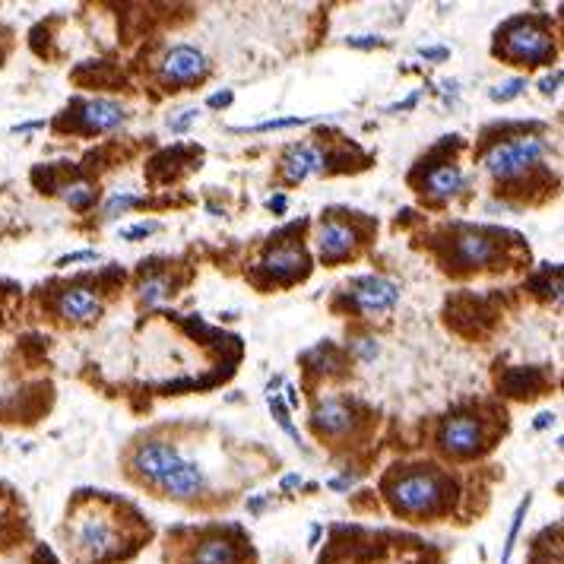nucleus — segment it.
Listing matches in <instances>:
<instances>
[{"mask_svg":"<svg viewBox=\"0 0 564 564\" xmlns=\"http://www.w3.org/2000/svg\"><path fill=\"white\" fill-rule=\"evenodd\" d=\"M206 488H210V479H206V469L194 460H187L178 473L172 476V482H168L162 488V495L168 498H178V501H194L200 498Z\"/></svg>","mask_w":564,"mask_h":564,"instance_id":"9b49d317","label":"nucleus"},{"mask_svg":"<svg viewBox=\"0 0 564 564\" xmlns=\"http://www.w3.org/2000/svg\"><path fill=\"white\" fill-rule=\"evenodd\" d=\"M416 99H419V96H409L406 102H400V105H390L387 111H409L412 105H416Z\"/></svg>","mask_w":564,"mask_h":564,"instance_id":"c9c22d12","label":"nucleus"},{"mask_svg":"<svg viewBox=\"0 0 564 564\" xmlns=\"http://www.w3.org/2000/svg\"><path fill=\"white\" fill-rule=\"evenodd\" d=\"M355 244H359V235H355V229L346 222H324L321 235H317V251H321V257L327 263L346 257Z\"/></svg>","mask_w":564,"mask_h":564,"instance_id":"f8f14e48","label":"nucleus"},{"mask_svg":"<svg viewBox=\"0 0 564 564\" xmlns=\"http://www.w3.org/2000/svg\"><path fill=\"white\" fill-rule=\"evenodd\" d=\"M118 530L111 517L105 514H86L80 523H77V549L92 558V561H105L118 552Z\"/></svg>","mask_w":564,"mask_h":564,"instance_id":"423d86ee","label":"nucleus"},{"mask_svg":"<svg viewBox=\"0 0 564 564\" xmlns=\"http://www.w3.org/2000/svg\"><path fill=\"white\" fill-rule=\"evenodd\" d=\"M58 311H61V317H67V321L83 324V321H96L102 314V302L89 289H67L58 298Z\"/></svg>","mask_w":564,"mask_h":564,"instance_id":"2eb2a0df","label":"nucleus"},{"mask_svg":"<svg viewBox=\"0 0 564 564\" xmlns=\"http://www.w3.org/2000/svg\"><path fill=\"white\" fill-rule=\"evenodd\" d=\"M206 73V54L194 45H175L162 58L165 83H194Z\"/></svg>","mask_w":564,"mask_h":564,"instance_id":"6e6552de","label":"nucleus"},{"mask_svg":"<svg viewBox=\"0 0 564 564\" xmlns=\"http://www.w3.org/2000/svg\"><path fill=\"white\" fill-rule=\"evenodd\" d=\"M352 349H355V355H359L362 362H374V355H378V343H374V340H355Z\"/></svg>","mask_w":564,"mask_h":564,"instance_id":"bb28decb","label":"nucleus"},{"mask_svg":"<svg viewBox=\"0 0 564 564\" xmlns=\"http://www.w3.org/2000/svg\"><path fill=\"white\" fill-rule=\"evenodd\" d=\"M140 200L134 197V194H115L108 200V206H105V219H115L118 213H127L130 206H137Z\"/></svg>","mask_w":564,"mask_h":564,"instance_id":"393cba45","label":"nucleus"},{"mask_svg":"<svg viewBox=\"0 0 564 564\" xmlns=\"http://www.w3.org/2000/svg\"><path fill=\"white\" fill-rule=\"evenodd\" d=\"M311 124V118H273V121H260L251 127H235V134H267V130H289V127H302Z\"/></svg>","mask_w":564,"mask_h":564,"instance_id":"412c9836","label":"nucleus"},{"mask_svg":"<svg viewBox=\"0 0 564 564\" xmlns=\"http://www.w3.org/2000/svg\"><path fill=\"white\" fill-rule=\"evenodd\" d=\"M295 485H302V476H286V479H282V488H295Z\"/></svg>","mask_w":564,"mask_h":564,"instance_id":"4c0bfd02","label":"nucleus"},{"mask_svg":"<svg viewBox=\"0 0 564 564\" xmlns=\"http://www.w3.org/2000/svg\"><path fill=\"white\" fill-rule=\"evenodd\" d=\"M263 267H267L279 279H295L298 273L308 267V257H305V251H298V248H279L267 260H263Z\"/></svg>","mask_w":564,"mask_h":564,"instance_id":"f3484780","label":"nucleus"},{"mask_svg":"<svg viewBox=\"0 0 564 564\" xmlns=\"http://www.w3.org/2000/svg\"><path fill=\"white\" fill-rule=\"evenodd\" d=\"M168 292H172V282H168L165 276H153L140 286V302L143 305H159Z\"/></svg>","mask_w":564,"mask_h":564,"instance_id":"4be33fe9","label":"nucleus"},{"mask_svg":"<svg viewBox=\"0 0 564 564\" xmlns=\"http://www.w3.org/2000/svg\"><path fill=\"white\" fill-rule=\"evenodd\" d=\"M498 257V248L495 241H488L485 235H460L457 238V248H454V260L460 263V267L466 270H476V267H488V263H495Z\"/></svg>","mask_w":564,"mask_h":564,"instance_id":"ddd939ff","label":"nucleus"},{"mask_svg":"<svg viewBox=\"0 0 564 564\" xmlns=\"http://www.w3.org/2000/svg\"><path fill=\"white\" fill-rule=\"evenodd\" d=\"M238 545L229 539H206L200 542V549L194 552V564H238Z\"/></svg>","mask_w":564,"mask_h":564,"instance_id":"a211bd4d","label":"nucleus"},{"mask_svg":"<svg viewBox=\"0 0 564 564\" xmlns=\"http://www.w3.org/2000/svg\"><path fill=\"white\" fill-rule=\"evenodd\" d=\"M153 232H159V225H156V222H140V225H134V229H127V232H124V238L130 241V238H143V235H153Z\"/></svg>","mask_w":564,"mask_h":564,"instance_id":"cd10ccee","label":"nucleus"},{"mask_svg":"<svg viewBox=\"0 0 564 564\" xmlns=\"http://www.w3.org/2000/svg\"><path fill=\"white\" fill-rule=\"evenodd\" d=\"M99 254L96 251H73V254H64L58 260V267H67V263H80V260H96Z\"/></svg>","mask_w":564,"mask_h":564,"instance_id":"c85d7f7f","label":"nucleus"},{"mask_svg":"<svg viewBox=\"0 0 564 564\" xmlns=\"http://www.w3.org/2000/svg\"><path fill=\"white\" fill-rule=\"evenodd\" d=\"M83 127L86 130H96V134H108V130H118L127 124V111L111 102V99H96V102H86L83 105Z\"/></svg>","mask_w":564,"mask_h":564,"instance_id":"4468645a","label":"nucleus"},{"mask_svg":"<svg viewBox=\"0 0 564 564\" xmlns=\"http://www.w3.org/2000/svg\"><path fill=\"white\" fill-rule=\"evenodd\" d=\"M327 168V153L321 146H292L286 156H282V175L286 181L298 184V181H308L311 175H321Z\"/></svg>","mask_w":564,"mask_h":564,"instance_id":"1a4fd4ad","label":"nucleus"},{"mask_svg":"<svg viewBox=\"0 0 564 564\" xmlns=\"http://www.w3.org/2000/svg\"><path fill=\"white\" fill-rule=\"evenodd\" d=\"M311 422L327 438H346L349 431H352V425H355V416H352V409L343 400L327 397V400H321V403L314 406Z\"/></svg>","mask_w":564,"mask_h":564,"instance_id":"9d476101","label":"nucleus"},{"mask_svg":"<svg viewBox=\"0 0 564 564\" xmlns=\"http://www.w3.org/2000/svg\"><path fill=\"white\" fill-rule=\"evenodd\" d=\"M270 409H273V416H276L279 428L286 431V435H289L295 444H302V435H298V428H295V425H292V419H289V409L282 406V400H279V397H270Z\"/></svg>","mask_w":564,"mask_h":564,"instance_id":"b1692460","label":"nucleus"},{"mask_svg":"<svg viewBox=\"0 0 564 564\" xmlns=\"http://www.w3.org/2000/svg\"><path fill=\"white\" fill-rule=\"evenodd\" d=\"M349 298H352V305L359 308L362 314L381 317V314L397 308L400 286H397V282L384 279V276H362V279H355L352 286H349Z\"/></svg>","mask_w":564,"mask_h":564,"instance_id":"39448f33","label":"nucleus"},{"mask_svg":"<svg viewBox=\"0 0 564 564\" xmlns=\"http://www.w3.org/2000/svg\"><path fill=\"white\" fill-rule=\"evenodd\" d=\"M191 121H197V111H194V108H191V111H184V115H181L178 121H168V127H172L175 134H181V130H187V124H191Z\"/></svg>","mask_w":564,"mask_h":564,"instance_id":"c756f323","label":"nucleus"},{"mask_svg":"<svg viewBox=\"0 0 564 564\" xmlns=\"http://www.w3.org/2000/svg\"><path fill=\"white\" fill-rule=\"evenodd\" d=\"M545 153H549V146H545V140L539 137H517L511 143H498L485 153L482 165L485 172L492 178H517L520 172H526V168H533Z\"/></svg>","mask_w":564,"mask_h":564,"instance_id":"f03ea898","label":"nucleus"},{"mask_svg":"<svg viewBox=\"0 0 564 564\" xmlns=\"http://www.w3.org/2000/svg\"><path fill=\"white\" fill-rule=\"evenodd\" d=\"M523 89H526V80H523V77H514V80H504V83L495 86V89H488V99H492V102H511V99L520 96Z\"/></svg>","mask_w":564,"mask_h":564,"instance_id":"5701e85b","label":"nucleus"},{"mask_svg":"<svg viewBox=\"0 0 564 564\" xmlns=\"http://www.w3.org/2000/svg\"><path fill=\"white\" fill-rule=\"evenodd\" d=\"M530 504H533V495H526L520 504H517V511L511 517V533H507V542H504V552H501V564H511V555L517 549V536L523 530V520H526V511H530Z\"/></svg>","mask_w":564,"mask_h":564,"instance_id":"6ab92c4d","label":"nucleus"},{"mask_svg":"<svg viewBox=\"0 0 564 564\" xmlns=\"http://www.w3.org/2000/svg\"><path fill=\"white\" fill-rule=\"evenodd\" d=\"M555 422V416H552V412H542V416L536 419V428H549Z\"/></svg>","mask_w":564,"mask_h":564,"instance_id":"e433bc0d","label":"nucleus"},{"mask_svg":"<svg viewBox=\"0 0 564 564\" xmlns=\"http://www.w3.org/2000/svg\"><path fill=\"white\" fill-rule=\"evenodd\" d=\"M267 210H273V213H286V197H270V200H267Z\"/></svg>","mask_w":564,"mask_h":564,"instance_id":"f704fd0d","label":"nucleus"},{"mask_svg":"<svg viewBox=\"0 0 564 564\" xmlns=\"http://www.w3.org/2000/svg\"><path fill=\"white\" fill-rule=\"evenodd\" d=\"M463 184H466V178H463L460 168H454V165H438V168H431V172L425 175L422 191H425L428 197L450 200V197H457V194L463 191Z\"/></svg>","mask_w":564,"mask_h":564,"instance_id":"dca6fc26","label":"nucleus"},{"mask_svg":"<svg viewBox=\"0 0 564 564\" xmlns=\"http://www.w3.org/2000/svg\"><path fill=\"white\" fill-rule=\"evenodd\" d=\"M447 485L435 473H406L390 485V504L400 514H431L444 501Z\"/></svg>","mask_w":564,"mask_h":564,"instance_id":"f257e3e1","label":"nucleus"},{"mask_svg":"<svg viewBox=\"0 0 564 564\" xmlns=\"http://www.w3.org/2000/svg\"><path fill=\"white\" fill-rule=\"evenodd\" d=\"M346 45H349V48H381V45H387V42L381 39V35H349Z\"/></svg>","mask_w":564,"mask_h":564,"instance_id":"a878e982","label":"nucleus"},{"mask_svg":"<svg viewBox=\"0 0 564 564\" xmlns=\"http://www.w3.org/2000/svg\"><path fill=\"white\" fill-rule=\"evenodd\" d=\"M558 86H561V70H555L552 77H545V80L539 83V89L545 92V96H552V92H558Z\"/></svg>","mask_w":564,"mask_h":564,"instance_id":"7c9ffc66","label":"nucleus"},{"mask_svg":"<svg viewBox=\"0 0 564 564\" xmlns=\"http://www.w3.org/2000/svg\"><path fill=\"white\" fill-rule=\"evenodd\" d=\"M447 54H450L447 48H422V58L425 61H444Z\"/></svg>","mask_w":564,"mask_h":564,"instance_id":"473e14b6","label":"nucleus"},{"mask_svg":"<svg viewBox=\"0 0 564 564\" xmlns=\"http://www.w3.org/2000/svg\"><path fill=\"white\" fill-rule=\"evenodd\" d=\"M438 441L447 454L469 457L482 447V425L473 416H450V419H444V425L438 431Z\"/></svg>","mask_w":564,"mask_h":564,"instance_id":"0eeeda50","label":"nucleus"},{"mask_svg":"<svg viewBox=\"0 0 564 564\" xmlns=\"http://www.w3.org/2000/svg\"><path fill=\"white\" fill-rule=\"evenodd\" d=\"M352 482H355V479H352V476H346V479H330L327 485H330V488H336V492H349Z\"/></svg>","mask_w":564,"mask_h":564,"instance_id":"72a5a7b5","label":"nucleus"},{"mask_svg":"<svg viewBox=\"0 0 564 564\" xmlns=\"http://www.w3.org/2000/svg\"><path fill=\"white\" fill-rule=\"evenodd\" d=\"M206 105H210V108H225V105H232V92H219V96H210V99H206Z\"/></svg>","mask_w":564,"mask_h":564,"instance_id":"2f4dec72","label":"nucleus"},{"mask_svg":"<svg viewBox=\"0 0 564 564\" xmlns=\"http://www.w3.org/2000/svg\"><path fill=\"white\" fill-rule=\"evenodd\" d=\"M187 463V457L175 444H165V441H146L134 450V457H130V469L153 488H162L172 482V476Z\"/></svg>","mask_w":564,"mask_h":564,"instance_id":"20e7f679","label":"nucleus"},{"mask_svg":"<svg viewBox=\"0 0 564 564\" xmlns=\"http://www.w3.org/2000/svg\"><path fill=\"white\" fill-rule=\"evenodd\" d=\"M64 203L70 206V210H89L92 203H96V187L86 184V181H73L64 187Z\"/></svg>","mask_w":564,"mask_h":564,"instance_id":"aec40b11","label":"nucleus"},{"mask_svg":"<svg viewBox=\"0 0 564 564\" xmlns=\"http://www.w3.org/2000/svg\"><path fill=\"white\" fill-rule=\"evenodd\" d=\"M286 393H289V406L295 409V406H298V393H295V387H286Z\"/></svg>","mask_w":564,"mask_h":564,"instance_id":"58836bf2","label":"nucleus"},{"mask_svg":"<svg viewBox=\"0 0 564 564\" xmlns=\"http://www.w3.org/2000/svg\"><path fill=\"white\" fill-rule=\"evenodd\" d=\"M504 35V54L514 61H523V64H549L555 58V42L552 35L545 32L542 26L530 23V20H514L507 23L504 32H498V39Z\"/></svg>","mask_w":564,"mask_h":564,"instance_id":"7ed1b4c3","label":"nucleus"}]
</instances>
